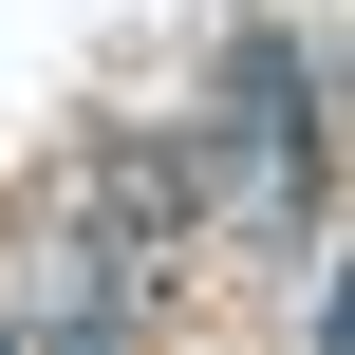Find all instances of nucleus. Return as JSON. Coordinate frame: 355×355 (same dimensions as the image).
I'll list each match as a JSON object with an SVG mask.
<instances>
[{
	"instance_id": "obj_2",
	"label": "nucleus",
	"mask_w": 355,
	"mask_h": 355,
	"mask_svg": "<svg viewBox=\"0 0 355 355\" xmlns=\"http://www.w3.org/2000/svg\"><path fill=\"white\" fill-rule=\"evenodd\" d=\"M75 243H94V281H168L187 243H206V168H187V131H94L75 150V206H56Z\"/></svg>"
},
{
	"instance_id": "obj_1",
	"label": "nucleus",
	"mask_w": 355,
	"mask_h": 355,
	"mask_svg": "<svg viewBox=\"0 0 355 355\" xmlns=\"http://www.w3.org/2000/svg\"><path fill=\"white\" fill-rule=\"evenodd\" d=\"M187 168H206V225L318 243V225H337V75H318V37L243 19V37H225V112L187 131Z\"/></svg>"
}]
</instances>
